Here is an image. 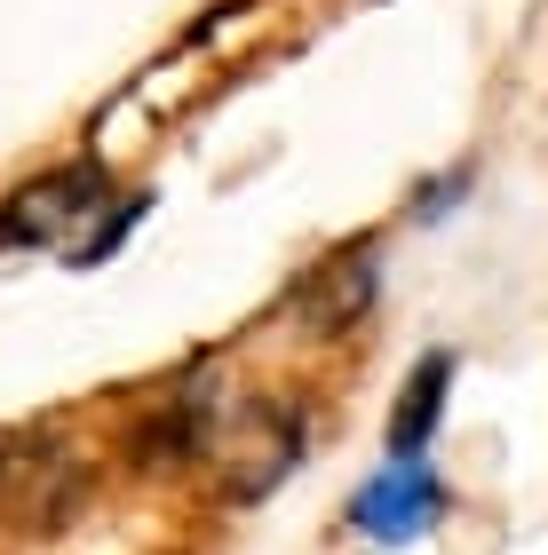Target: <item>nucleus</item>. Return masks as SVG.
I'll return each instance as SVG.
<instances>
[{
    "label": "nucleus",
    "mask_w": 548,
    "mask_h": 555,
    "mask_svg": "<svg viewBox=\"0 0 548 555\" xmlns=\"http://www.w3.org/2000/svg\"><path fill=\"white\" fill-rule=\"evenodd\" d=\"M207 461H215V485L231 508L270 500L303 468V405H286V397H222Z\"/></svg>",
    "instance_id": "nucleus-1"
},
{
    "label": "nucleus",
    "mask_w": 548,
    "mask_h": 555,
    "mask_svg": "<svg viewBox=\"0 0 548 555\" xmlns=\"http://www.w3.org/2000/svg\"><path fill=\"white\" fill-rule=\"evenodd\" d=\"M95 500V461L72 437H9L0 444V524L16 532H64Z\"/></svg>",
    "instance_id": "nucleus-2"
},
{
    "label": "nucleus",
    "mask_w": 548,
    "mask_h": 555,
    "mask_svg": "<svg viewBox=\"0 0 548 555\" xmlns=\"http://www.w3.org/2000/svg\"><path fill=\"white\" fill-rule=\"evenodd\" d=\"M112 191V167L104 159H64L33 175V183H16L0 198V255H33V246H72L80 238V222L104 215Z\"/></svg>",
    "instance_id": "nucleus-3"
},
{
    "label": "nucleus",
    "mask_w": 548,
    "mask_h": 555,
    "mask_svg": "<svg viewBox=\"0 0 548 555\" xmlns=\"http://www.w3.org/2000/svg\"><path fill=\"white\" fill-rule=\"evenodd\" d=\"M445 516V476L430 468V452L421 461H390L382 476H366V485L351 492V524L366 540H421L430 524Z\"/></svg>",
    "instance_id": "nucleus-4"
},
{
    "label": "nucleus",
    "mask_w": 548,
    "mask_h": 555,
    "mask_svg": "<svg viewBox=\"0 0 548 555\" xmlns=\"http://www.w3.org/2000/svg\"><path fill=\"white\" fill-rule=\"evenodd\" d=\"M215 413H222V389L207 382V373H191V382L167 397V405H152V413L128 428V468L160 476V468H191V461H207Z\"/></svg>",
    "instance_id": "nucleus-5"
},
{
    "label": "nucleus",
    "mask_w": 548,
    "mask_h": 555,
    "mask_svg": "<svg viewBox=\"0 0 548 555\" xmlns=\"http://www.w3.org/2000/svg\"><path fill=\"white\" fill-rule=\"evenodd\" d=\"M373 238L366 246H334V255H318L303 278H294V301L286 310L303 318V334L318 341H334V334H351V325L373 310Z\"/></svg>",
    "instance_id": "nucleus-6"
},
{
    "label": "nucleus",
    "mask_w": 548,
    "mask_h": 555,
    "mask_svg": "<svg viewBox=\"0 0 548 555\" xmlns=\"http://www.w3.org/2000/svg\"><path fill=\"white\" fill-rule=\"evenodd\" d=\"M445 397H454V349H430V358H413L406 389H397L390 405V461H421L445 421Z\"/></svg>",
    "instance_id": "nucleus-7"
},
{
    "label": "nucleus",
    "mask_w": 548,
    "mask_h": 555,
    "mask_svg": "<svg viewBox=\"0 0 548 555\" xmlns=\"http://www.w3.org/2000/svg\"><path fill=\"white\" fill-rule=\"evenodd\" d=\"M136 222H143V191H119V207H112V215H95L88 231L72 238V262H80V270H95V262H112V255H119V238H128Z\"/></svg>",
    "instance_id": "nucleus-8"
},
{
    "label": "nucleus",
    "mask_w": 548,
    "mask_h": 555,
    "mask_svg": "<svg viewBox=\"0 0 548 555\" xmlns=\"http://www.w3.org/2000/svg\"><path fill=\"white\" fill-rule=\"evenodd\" d=\"M469 198V167H454V175H430V183L413 191V222H437V215H454Z\"/></svg>",
    "instance_id": "nucleus-9"
}]
</instances>
